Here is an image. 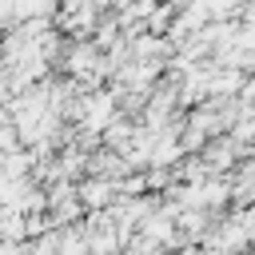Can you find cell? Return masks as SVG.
Masks as SVG:
<instances>
[{"label":"cell","instance_id":"cell-1","mask_svg":"<svg viewBox=\"0 0 255 255\" xmlns=\"http://www.w3.org/2000/svg\"><path fill=\"white\" fill-rule=\"evenodd\" d=\"M76 195H80V203H88V207H104V203L112 199V183H108V179H84Z\"/></svg>","mask_w":255,"mask_h":255}]
</instances>
